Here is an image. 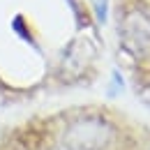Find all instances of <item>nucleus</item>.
Wrapping results in <instances>:
<instances>
[{
  "label": "nucleus",
  "mask_w": 150,
  "mask_h": 150,
  "mask_svg": "<svg viewBox=\"0 0 150 150\" xmlns=\"http://www.w3.org/2000/svg\"><path fill=\"white\" fill-rule=\"evenodd\" d=\"M93 7H95V14H97L99 21L106 19V0H93Z\"/></svg>",
  "instance_id": "3"
},
{
  "label": "nucleus",
  "mask_w": 150,
  "mask_h": 150,
  "mask_svg": "<svg viewBox=\"0 0 150 150\" xmlns=\"http://www.w3.org/2000/svg\"><path fill=\"white\" fill-rule=\"evenodd\" d=\"M113 141V125L102 115H81L65 125L60 143L65 150H106Z\"/></svg>",
  "instance_id": "1"
},
{
  "label": "nucleus",
  "mask_w": 150,
  "mask_h": 150,
  "mask_svg": "<svg viewBox=\"0 0 150 150\" xmlns=\"http://www.w3.org/2000/svg\"><path fill=\"white\" fill-rule=\"evenodd\" d=\"M120 44L136 60L150 56V16L141 9H132L122 16L120 23Z\"/></svg>",
  "instance_id": "2"
}]
</instances>
